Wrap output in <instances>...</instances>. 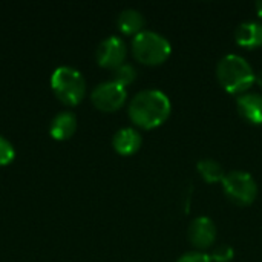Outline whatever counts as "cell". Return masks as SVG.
Returning <instances> with one entry per match:
<instances>
[{
  "instance_id": "obj_1",
  "label": "cell",
  "mask_w": 262,
  "mask_h": 262,
  "mask_svg": "<svg viewBox=\"0 0 262 262\" xmlns=\"http://www.w3.org/2000/svg\"><path fill=\"white\" fill-rule=\"evenodd\" d=\"M172 104L169 97L158 89H144L130 100L127 112L134 124L141 129H155L170 115Z\"/></svg>"
},
{
  "instance_id": "obj_2",
  "label": "cell",
  "mask_w": 262,
  "mask_h": 262,
  "mask_svg": "<svg viewBox=\"0 0 262 262\" xmlns=\"http://www.w3.org/2000/svg\"><path fill=\"white\" fill-rule=\"evenodd\" d=\"M255 71L250 63L238 55L227 54L224 55L216 66V77L220 84L230 94L243 95L255 83Z\"/></svg>"
},
{
  "instance_id": "obj_3",
  "label": "cell",
  "mask_w": 262,
  "mask_h": 262,
  "mask_svg": "<svg viewBox=\"0 0 262 262\" xmlns=\"http://www.w3.org/2000/svg\"><path fill=\"white\" fill-rule=\"evenodd\" d=\"M132 52L140 63L157 66L170 57L172 45L164 35L143 29L132 38Z\"/></svg>"
},
{
  "instance_id": "obj_4",
  "label": "cell",
  "mask_w": 262,
  "mask_h": 262,
  "mask_svg": "<svg viewBox=\"0 0 262 262\" xmlns=\"http://www.w3.org/2000/svg\"><path fill=\"white\" fill-rule=\"evenodd\" d=\"M51 86L55 95L66 104H77L86 92V81L81 72L72 66H58L51 77Z\"/></svg>"
},
{
  "instance_id": "obj_5",
  "label": "cell",
  "mask_w": 262,
  "mask_h": 262,
  "mask_svg": "<svg viewBox=\"0 0 262 262\" xmlns=\"http://www.w3.org/2000/svg\"><path fill=\"white\" fill-rule=\"evenodd\" d=\"M224 193L238 206H250L258 196V184L255 178L244 170H232L221 181Z\"/></svg>"
},
{
  "instance_id": "obj_6",
  "label": "cell",
  "mask_w": 262,
  "mask_h": 262,
  "mask_svg": "<svg viewBox=\"0 0 262 262\" xmlns=\"http://www.w3.org/2000/svg\"><path fill=\"white\" fill-rule=\"evenodd\" d=\"M127 98V91L124 86L109 80L97 84L91 94V100L97 109L104 112L118 111Z\"/></svg>"
},
{
  "instance_id": "obj_7",
  "label": "cell",
  "mask_w": 262,
  "mask_h": 262,
  "mask_svg": "<svg viewBox=\"0 0 262 262\" xmlns=\"http://www.w3.org/2000/svg\"><path fill=\"white\" fill-rule=\"evenodd\" d=\"M126 54H127L126 43L121 37L117 35H109L103 41H100L95 52L98 64L109 69H115L121 66L124 63Z\"/></svg>"
},
{
  "instance_id": "obj_8",
  "label": "cell",
  "mask_w": 262,
  "mask_h": 262,
  "mask_svg": "<svg viewBox=\"0 0 262 262\" xmlns=\"http://www.w3.org/2000/svg\"><path fill=\"white\" fill-rule=\"evenodd\" d=\"M187 238L198 252H204L210 249L216 239V226L209 216H198L190 223Z\"/></svg>"
},
{
  "instance_id": "obj_9",
  "label": "cell",
  "mask_w": 262,
  "mask_h": 262,
  "mask_svg": "<svg viewBox=\"0 0 262 262\" xmlns=\"http://www.w3.org/2000/svg\"><path fill=\"white\" fill-rule=\"evenodd\" d=\"M239 115L250 124H262V95L256 92H246L236 98Z\"/></svg>"
},
{
  "instance_id": "obj_10",
  "label": "cell",
  "mask_w": 262,
  "mask_h": 262,
  "mask_svg": "<svg viewBox=\"0 0 262 262\" xmlns=\"http://www.w3.org/2000/svg\"><path fill=\"white\" fill-rule=\"evenodd\" d=\"M143 138L140 132L134 127H123L115 132L112 138V146L120 155H132L140 150Z\"/></svg>"
},
{
  "instance_id": "obj_11",
  "label": "cell",
  "mask_w": 262,
  "mask_h": 262,
  "mask_svg": "<svg viewBox=\"0 0 262 262\" xmlns=\"http://www.w3.org/2000/svg\"><path fill=\"white\" fill-rule=\"evenodd\" d=\"M235 40L243 48H259L262 46V23L244 21L235 31Z\"/></svg>"
},
{
  "instance_id": "obj_12",
  "label": "cell",
  "mask_w": 262,
  "mask_h": 262,
  "mask_svg": "<svg viewBox=\"0 0 262 262\" xmlns=\"http://www.w3.org/2000/svg\"><path fill=\"white\" fill-rule=\"evenodd\" d=\"M75 129H77V117L69 111L58 112L49 124V134L55 140H66L72 137Z\"/></svg>"
},
{
  "instance_id": "obj_13",
  "label": "cell",
  "mask_w": 262,
  "mask_h": 262,
  "mask_svg": "<svg viewBox=\"0 0 262 262\" xmlns=\"http://www.w3.org/2000/svg\"><path fill=\"white\" fill-rule=\"evenodd\" d=\"M144 21H146L144 15L138 9H134V8L123 9L117 18V25L120 31L129 35H137L138 32H141L144 28Z\"/></svg>"
},
{
  "instance_id": "obj_14",
  "label": "cell",
  "mask_w": 262,
  "mask_h": 262,
  "mask_svg": "<svg viewBox=\"0 0 262 262\" xmlns=\"http://www.w3.org/2000/svg\"><path fill=\"white\" fill-rule=\"evenodd\" d=\"M196 169L200 172V175L203 177V180L209 184H215V183H221L226 177V172L223 169V166L210 158H204L200 160L196 163Z\"/></svg>"
},
{
  "instance_id": "obj_15",
  "label": "cell",
  "mask_w": 262,
  "mask_h": 262,
  "mask_svg": "<svg viewBox=\"0 0 262 262\" xmlns=\"http://www.w3.org/2000/svg\"><path fill=\"white\" fill-rule=\"evenodd\" d=\"M135 78H137V69L129 63H123L121 66L115 68L114 74H112V81H115L124 88L127 84H130Z\"/></svg>"
},
{
  "instance_id": "obj_16",
  "label": "cell",
  "mask_w": 262,
  "mask_h": 262,
  "mask_svg": "<svg viewBox=\"0 0 262 262\" xmlns=\"http://www.w3.org/2000/svg\"><path fill=\"white\" fill-rule=\"evenodd\" d=\"M209 256L212 262H230L235 258V250L227 244H221L216 246Z\"/></svg>"
},
{
  "instance_id": "obj_17",
  "label": "cell",
  "mask_w": 262,
  "mask_h": 262,
  "mask_svg": "<svg viewBox=\"0 0 262 262\" xmlns=\"http://www.w3.org/2000/svg\"><path fill=\"white\" fill-rule=\"evenodd\" d=\"M15 157V149L12 146V143L5 138L3 135H0V166H5L8 163H11Z\"/></svg>"
},
{
  "instance_id": "obj_18",
  "label": "cell",
  "mask_w": 262,
  "mask_h": 262,
  "mask_svg": "<svg viewBox=\"0 0 262 262\" xmlns=\"http://www.w3.org/2000/svg\"><path fill=\"white\" fill-rule=\"evenodd\" d=\"M177 262H212V259L204 252H189L184 253Z\"/></svg>"
},
{
  "instance_id": "obj_19",
  "label": "cell",
  "mask_w": 262,
  "mask_h": 262,
  "mask_svg": "<svg viewBox=\"0 0 262 262\" xmlns=\"http://www.w3.org/2000/svg\"><path fill=\"white\" fill-rule=\"evenodd\" d=\"M255 83L262 88V69L259 71V72H256V74H255Z\"/></svg>"
},
{
  "instance_id": "obj_20",
  "label": "cell",
  "mask_w": 262,
  "mask_h": 262,
  "mask_svg": "<svg viewBox=\"0 0 262 262\" xmlns=\"http://www.w3.org/2000/svg\"><path fill=\"white\" fill-rule=\"evenodd\" d=\"M256 11H258V15L262 18V0L256 2Z\"/></svg>"
}]
</instances>
